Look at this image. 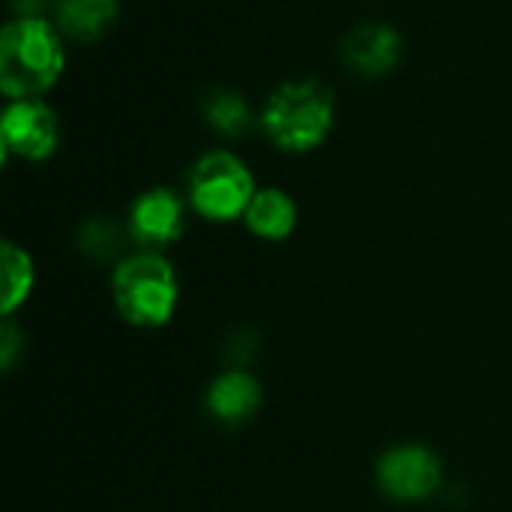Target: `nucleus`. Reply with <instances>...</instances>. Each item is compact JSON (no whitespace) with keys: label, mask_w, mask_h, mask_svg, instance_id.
Wrapping results in <instances>:
<instances>
[{"label":"nucleus","mask_w":512,"mask_h":512,"mask_svg":"<svg viewBox=\"0 0 512 512\" xmlns=\"http://www.w3.org/2000/svg\"><path fill=\"white\" fill-rule=\"evenodd\" d=\"M111 297L117 315L144 330L165 327L180 303V282L174 264L159 252H135L126 255L111 276Z\"/></svg>","instance_id":"7ed1b4c3"},{"label":"nucleus","mask_w":512,"mask_h":512,"mask_svg":"<svg viewBox=\"0 0 512 512\" xmlns=\"http://www.w3.org/2000/svg\"><path fill=\"white\" fill-rule=\"evenodd\" d=\"M21 345H24V333L18 330V324L12 318H3V327H0V360H3V372H12Z\"/></svg>","instance_id":"2eb2a0df"},{"label":"nucleus","mask_w":512,"mask_h":512,"mask_svg":"<svg viewBox=\"0 0 512 512\" xmlns=\"http://www.w3.org/2000/svg\"><path fill=\"white\" fill-rule=\"evenodd\" d=\"M405 42L390 24H363L342 39V63L363 78L390 75L402 60Z\"/></svg>","instance_id":"6e6552de"},{"label":"nucleus","mask_w":512,"mask_h":512,"mask_svg":"<svg viewBox=\"0 0 512 512\" xmlns=\"http://www.w3.org/2000/svg\"><path fill=\"white\" fill-rule=\"evenodd\" d=\"M33 285H36V267L27 249L15 246L12 240H3V297H0L3 318H12L30 300Z\"/></svg>","instance_id":"f8f14e48"},{"label":"nucleus","mask_w":512,"mask_h":512,"mask_svg":"<svg viewBox=\"0 0 512 512\" xmlns=\"http://www.w3.org/2000/svg\"><path fill=\"white\" fill-rule=\"evenodd\" d=\"M336 123V102L327 84L315 78L279 84L261 111V129L273 147L285 153H309L321 147Z\"/></svg>","instance_id":"f03ea898"},{"label":"nucleus","mask_w":512,"mask_h":512,"mask_svg":"<svg viewBox=\"0 0 512 512\" xmlns=\"http://www.w3.org/2000/svg\"><path fill=\"white\" fill-rule=\"evenodd\" d=\"M186 231V201L165 186H153L141 192L129 207V237L159 252L171 243H177Z\"/></svg>","instance_id":"0eeeda50"},{"label":"nucleus","mask_w":512,"mask_h":512,"mask_svg":"<svg viewBox=\"0 0 512 512\" xmlns=\"http://www.w3.org/2000/svg\"><path fill=\"white\" fill-rule=\"evenodd\" d=\"M57 24L42 18H15L0 33V90L12 99H42L63 69L66 45Z\"/></svg>","instance_id":"f257e3e1"},{"label":"nucleus","mask_w":512,"mask_h":512,"mask_svg":"<svg viewBox=\"0 0 512 512\" xmlns=\"http://www.w3.org/2000/svg\"><path fill=\"white\" fill-rule=\"evenodd\" d=\"M375 480L381 492L399 504L429 501L444 483V462L432 447L399 444L381 453L375 465Z\"/></svg>","instance_id":"39448f33"},{"label":"nucleus","mask_w":512,"mask_h":512,"mask_svg":"<svg viewBox=\"0 0 512 512\" xmlns=\"http://www.w3.org/2000/svg\"><path fill=\"white\" fill-rule=\"evenodd\" d=\"M204 120L210 129H216L219 135H228V138H237V135H246L249 126H252V108L249 102L237 93V90H210L204 96Z\"/></svg>","instance_id":"ddd939ff"},{"label":"nucleus","mask_w":512,"mask_h":512,"mask_svg":"<svg viewBox=\"0 0 512 512\" xmlns=\"http://www.w3.org/2000/svg\"><path fill=\"white\" fill-rule=\"evenodd\" d=\"M258 186L249 165L231 150L204 153L189 174V204L207 222L243 219Z\"/></svg>","instance_id":"20e7f679"},{"label":"nucleus","mask_w":512,"mask_h":512,"mask_svg":"<svg viewBox=\"0 0 512 512\" xmlns=\"http://www.w3.org/2000/svg\"><path fill=\"white\" fill-rule=\"evenodd\" d=\"M81 249L90 255V258H108L117 252L120 246V237H117V228L105 219H93L81 228V237H78Z\"/></svg>","instance_id":"4468645a"},{"label":"nucleus","mask_w":512,"mask_h":512,"mask_svg":"<svg viewBox=\"0 0 512 512\" xmlns=\"http://www.w3.org/2000/svg\"><path fill=\"white\" fill-rule=\"evenodd\" d=\"M204 405L213 420H219L225 426H240V423H249L258 414V408L264 405V387L252 372L228 369L210 381Z\"/></svg>","instance_id":"1a4fd4ad"},{"label":"nucleus","mask_w":512,"mask_h":512,"mask_svg":"<svg viewBox=\"0 0 512 512\" xmlns=\"http://www.w3.org/2000/svg\"><path fill=\"white\" fill-rule=\"evenodd\" d=\"M297 219H300L297 201L288 192L276 189V186L258 189L249 210H246V216H243L246 228L255 237L267 240V243L288 240L294 234V228H297Z\"/></svg>","instance_id":"9b49d317"},{"label":"nucleus","mask_w":512,"mask_h":512,"mask_svg":"<svg viewBox=\"0 0 512 512\" xmlns=\"http://www.w3.org/2000/svg\"><path fill=\"white\" fill-rule=\"evenodd\" d=\"M57 3V0H9V6L15 9V18H42V12Z\"/></svg>","instance_id":"dca6fc26"},{"label":"nucleus","mask_w":512,"mask_h":512,"mask_svg":"<svg viewBox=\"0 0 512 512\" xmlns=\"http://www.w3.org/2000/svg\"><path fill=\"white\" fill-rule=\"evenodd\" d=\"M120 15L117 0H57L54 3V24L63 39L72 42H96L102 39Z\"/></svg>","instance_id":"9d476101"},{"label":"nucleus","mask_w":512,"mask_h":512,"mask_svg":"<svg viewBox=\"0 0 512 512\" xmlns=\"http://www.w3.org/2000/svg\"><path fill=\"white\" fill-rule=\"evenodd\" d=\"M60 144L57 111L42 99H12L0 117V150L3 159L21 156L27 162H42L54 156Z\"/></svg>","instance_id":"423d86ee"}]
</instances>
